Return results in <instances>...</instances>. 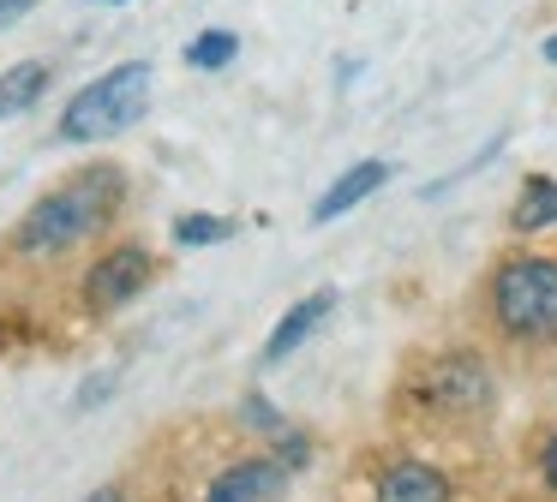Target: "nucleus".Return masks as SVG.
I'll return each instance as SVG.
<instances>
[{
    "mask_svg": "<svg viewBox=\"0 0 557 502\" xmlns=\"http://www.w3.org/2000/svg\"><path fill=\"white\" fill-rule=\"evenodd\" d=\"M126 203V174L114 162H90L78 174H66L54 191H42L13 227L18 258H66V251L90 246L114 227Z\"/></svg>",
    "mask_w": 557,
    "mask_h": 502,
    "instance_id": "nucleus-1",
    "label": "nucleus"
},
{
    "mask_svg": "<svg viewBox=\"0 0 557 502\" xmlns=\"http://www.w3.org/2000/svg\"><path fill=\"white\" fill-rule=\"evenodd\" d=\"M485 299H492V323L504 341L516 347L557 341V258H545V251L504 258L485 281Z\"/></svg>",
    "mask_w": 557,
    "mask_h": 502,
    "instance_id": "nucleus-2",
    "label": "nucleus"
},
{
    "mask_svg": "<svg viewBox=\"0 0 557 502\" xmlns=\"http://www.w3.org/2000/svg\"><path fill=\"white\" fill-rule=\"evenodd\" d=\"M150 60H121V66H109L102 78H90L78 96H66L61 108V143H102L114 138V131L138 126L145 120V102H150Z\"/></svg>",
    "mask_w": 557,
    "mask_h": 502,
    "instance_id": "nucleus-3",
    "label": "nucleus"
},
{
    "mask_svg": "<svg viewBox=\"0 0 557 502\" xmlns=\"http://www.w3.org/2000/svg\"><path fill=\"white\" fill-rule=\"evenodd\" d=\"M413 394H420L425 406H437V413L449 418H473L492 406V365H485L480 353H444L425 365V377L413 382Z\"/></svg>",
    "mask_w": 557,
    "mask_h": 502,
    "instance_id": "nucleus-4",
    "label": "nucleus"
},
{
    "mask_svg": "<svg viewBox=\"0 0 557 502\" xmlns=\"http://www.w3.org/2000/svg\"><path fill=\"white\" fill-rule=\"evenodd\" d=\"M150 281H157V258H150L145 246H133V239H121V246H109L85 269V305L97 311V317H109V311L133 305Z\"/></svg>",
    "mask_w": 557,
    "mask_h": 502,
    "instance_id": "nucleus-5",
    "label": "nucleus"
},
{
    "mask_svg": "<svg viewBox=\"0 0 557 502\" xmlns=\"http://www.w3.org/2000/svg\"><path fill=\"white\" fill-rule=\"evenodd\" d=\"M288 478L294 473L276 461V454H252V461L222 466V473L210 478L205 502H270V497H282V490H288Z\"/></svg>",
    "mask_w": 557,
    "mask_h": 502,
    "instance_id": "nucleus-6",
    "label": "nucleus"
},
{
    "mask_svg": "<svg viewBox=\"0 0 557 502\" xmlns=\"http://www.w3.org/2000/svg\"><path fill=\"white\" fill-rule=\"evenodd\" d=\"M389 174H396V167L377 162V155H372V162H354L348 174H336V179H330V191L312 203V222L324 227V222H336V215L360 210V203L372 198V191H384V186H389Z\"/></svg>",
    "mask_w": 557,
    "mask_h": 502,
    "instance_id": "nucleus-7",
    "label": "nucleus"
},
{
    "mask_svg": "<svg viewBox=\"0 0 557 502\" xmlns=\"http://www.w3.org/2000/svg\"><path fill=\"white\" fill-rule=\"evenodd\" d=\"M336 311V287H318V293H306L300 305H288V317L270 329V341H264V365H282V359L294 353V347H306L312 341V329Z\"/></svg>",
    "mask_w": 557,
    "mask_h": 502,
    "instance_id": "nucleus-8",
    "label": "nucleus"
},
{
    "mask_svg": "<svg viewBox=\"0 0 557 502\" xmlns=\"http://www.w3.org/2000/svg\"><path fill=\"white\" fill-rule=\"evenodd\" d=\"M377 502H449V478L425 461H389L377 473Z\"/></svg>",
    "mask_w": 557,
    "mask_h": 502,
    "instance_id": "nucleus-9",
    "label": "nucleus"
},
{
    "mask_svg": "<svg viewBox=\"0 0 557 502\" xmlns=\"http://www.w3.org/2000/svg\"><path fill=\"white\" fill-rule=\"evenodd\" d=\"M49 84H54L49 60H18V66H7V72H0V120L30 114V108L49 96Z\"/></svg>",
    "mask_w": 557,
    "mask_h": 502,
    "instance_id": "nucleus-10",
    "label": "nucleus"
},
{
    "mask_svg": "<svg viewBox=\"0 0 557 502\" xmlns=\"http://www.w3.org/2000/svg\"><path fill=\"white\" fill-rule=\"evenodd\" d=\"M509 227H516V234H545V227H557V179L552 174L521 179V198H516V210H509Z\"/></svg>",
    "mask_w": 557,
    "mask_h": 502,
    "instance_id": "nucleus-11",
    "label": "nucleus"
},
{
    "mask_svg": "<svg viewBox=\"0 0 557 502\" xmlns=\"http://www.w3.org/2000/svg\"><path fill=\"white\" fill-rule=\"evenodd\" d=\"M234 54H240V36L222 30V24H210V30H198L186 42V66H198V72H222Z\"/></svg>",
    "mask_w": 557,
    "mask_h": 502,
    "instance_id": "nucleus-12",
    "label": "nucleus"
},
{
    "mask_svg": "<svg viewBox=\"0 0 557 502\" xmlns=\"http://www.w3.org/2000/svg\"><path fill=\"white\" fill-rule=\"evenodd\" d=\"M228 234H234L228 215H205V210H193V215L174 222V239H181V246H222Z\"/></svg>",
    "mask_w": 557,
    "mask_h": 502,
    "instance_id": "nucleus-13",
    "label": "nucleus"
},
{
    "mask_svg": "<svg viewBox=\"0 0 557 502\" xmlns=\"http://www.w3.org/2000/svg\"><path fill=\"white\" fill-rule=\"evenodd\" d=\"M240 418H246V425H258L264 437H282V430H288V418H282L276 406L264 401V394H246V401H240Z\"/></svg>",
    "mask_w": 557,
    "mask_h": 502,
    "instance_id": "nucleus-14",
    "label": "nucleus"
},
{
    "mask_svg": "<svg viewBox=\"0 0 557 502\" xmlns=\"http://www.w3.org/2000/svg\"><path fill=\"white\" fill-rule=\"evenodd\" d=\"M540 478H545V490H557V430H545V442H540Z\"/></svg>",
    "mask_w": 557,
    "mask_h": 502,
    "instance_id": "nucleus-15",
    "label": "nucleus"
},
{
    "mask_svg": "<svg viewBox=\"0 0 557 502\" xmlns=\"http://www.w3.org/2000/svg\"><path fill=\"white\" fill-rule=\"evenodd\" d=\"M30 12H37V0H0V30L18 24V18H30Z\"/></svg>",
    "mask_w": 557,
    "mask_h": 502,
    "instance_id": "nucleus-16",
    "label": "nucleus"
},
{
    "mask_svg": "<svg viewBox=\"0 0 557 502\" xmlns=\"http://www.w3.org/2000/svg\"><path fill=\"white\" fill-rule=\"evenodd\" d=\"M85 502H133V497H126V485H102V490H90Z\"/></svg>",
    "mask_w": 557,
    "mask_h": 502,
    "instance_id": "nucleus-17",
    "label": "nucleus"
},
{
    "mask_svg": "<svg viewBox=\"0 0 557 502\" xmlns=\"http://www.w3.org/2000/svg\"><path fill=\"white\" fill-rule=\"evenodd\" d=\"M540 54H545V60H552V66H557V30H552V36H545V42H540Z\"/></svg>",
    "mask_w": 557,
    "mask_h": 502,
    "instance_id": "nucleus-18",
    "label": "nucleus"
},
{
    "mask_svg": "<svg viewBox=\"0 0 557 502\" xmlns=\"http://www.w3.org/2000/svg\"><path fill=\"white\" fill-rule=\"evenodd\" d=\"M90 7H121V0H90Z\"/></svg>",
    "mask_w": 557,
    "mask_h": 502,
    "instance_id": "nucleus-19",
    "label": "nucleus"
}]
</instances>
